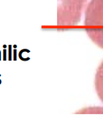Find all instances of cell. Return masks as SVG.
Segmentation results:
<instances>
[{
    "label": "cell",
    "instance_id": "cell-9",
    "mask_svg": "<svg viewBox=\"0 0 103 122\" xmlns=\"http://www.w3.org/2000/svg\"><path fill=\"white\" fill-rule=\"evenodd\" d=\"M2 54H1V51H0V61H1L2 60Z\"/></svg>",
    "mask_w": 103,
    "mask_h": 122
},
{
    "label": "cell",
    "instance_id": "cell-3",
    "mask_svg": "<svg viewBox=\"0 0 103 122\" xmlns=\"http://www.w3.org/2000/svg\"><path fill=\"white\" fill-rule=\"evenodd\" d=\"M95 89L99 98L103 102V61L99 66L95 76Z\"/></svg>",
    "mask_w": 103,
    "mask_h": 122
},
{
    "label": "cell",
    "instance_id": "cell-4",
    "mask_svg": "<svg viewBox=\"0 0 103 122\" xmlns=\"http://www.w3.org/2000/svg\"><path fill=\"white\" fill-rule=\"evenodd\" d=\"M27 50L28 49H22V50H21L19 51V53H18V58L23 61H27L30 59V57H26V56H25V54H24L25 51H27Z\"/></svg>",
    "mask_w": 103,
    "mask_h": 122
},
{
    "label": "cell",
    "instance_id": "cell-2",
    "mask_svg": "<svg viewBox=\"0 0 103 122\" xmlns=\"http://www.w3.org/2000/svg\"><path fill=\"white\" fill-rule=\"evenodd\" d=\"M87 0H58L57 26L60 30L75 26L81 19Z\"/></svg>",
    "mask_w": 103,
    "mask_h": 122
},
{
    "label": "cell",
    "instance_id": "cell-10",
    "mask_svg": "<svg viewBox=\"0 0 103 122\" xmlns=\"http://www.w3.org/2000/svg\"><path fill=\"white\" fill-rule=\"evenodd\" d=\"M0 77H1V74H0ZM1 84H2V80L0 78V85H1Z\"/></svg>",
    "mask_w": 103,
    "mask_h": 122
},
{
    "label": "cell",
    "instance_id": "cell-7",
    "mask_svg": "<svg viewBox=\"0 0 103 122\" xmlns=\"http://www.w3.org/2000/svg\"><path fill=\"white\" fill-rule=\"evenodd\" d=\"M3 57H2V60L3 61H6L8 60V54H7V50L6 48H3Z\"/></svg>",
    "mask_w": 103,
    "mask_h": 122
},
{
    "label": "cell",
    "instance_id": "cell-5",
    "mask_svg": "<svg viewBox=\"0 0 103 122\" xmlns=\"http://www.w3.org/2000/svg\"><path fill=\"white\" fill-rule=\"evenodd\" d=\"M84 113V112H85V113H103V109H99V110H98V109H96V108H93V109H92V108H88V109H86V110H82L81 111V113Z\"/></svg>",
    "mask_w": 103,
    "mask_h": 122
},
{
    "label": "cell",
    "instance_id": "cell-8",
    "mask_svg": "<svg viewBox=\"0 0 103 122\" xmlns=\"http://www.w3.org/2000/svg\"><path fill=\"white\" fill-rule=\"evenodd\" d=\"M14 54H13V60L14 61H16L17 60V50H16V48H17V46L16 45H14Z\"/></svg>",
    "mask_w": 103,
    "mask_h": 122
},
{
    "label": "cell",
    "instance_id": "cell-1",
    "mask_svg": "<svg viewBox=\"0 0 103 122\" xmlns=\"http://www.w3.org/2000/svg\"><path fill=\"white\" fill-rule=\"evenodd\" d=\"M84 26L91 40L103 49V0H91L88 4Z\"/></svg>",
    "mask_w": 103,
    "mask_h": 122
},
{
    "label": "cell",
    "instance_id": "cell-6",
    "mask_svg": "<svg viewBox=\"0 0 103 122\" xmlns=\"http://www.w3.org/2000/svg\"><path fill=\"white\" fill-rule=\"evenodd\" d=\"M8 60L9 61H12L13 60V54L12 52L14 51V50H12V47H13V45H8Z\"/></svg>",
    "mask_w": 103,
    "mask_h": 122
}]
</instances>
